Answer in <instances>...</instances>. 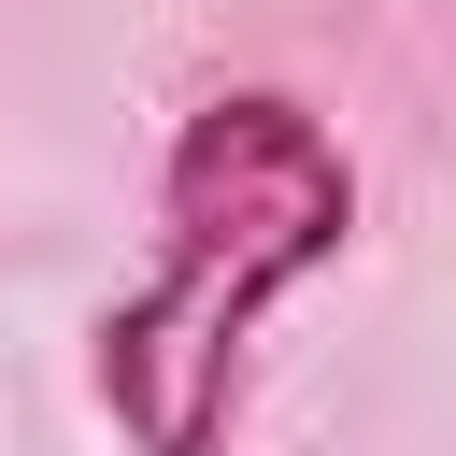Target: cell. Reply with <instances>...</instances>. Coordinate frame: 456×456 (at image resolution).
<instances>
[{
  "instance_id": "6da1fadb",
  "label": "cell",
  "mask_w": 456,
  "mask_h": 456,
  "mask_svg": "<svg viewBox=\"0 0 456 456\" xmlns=\"http://www.w3.org/2000/svg\"><path fill=\"white\" fill-rule=\"evenodd\" d=\"M356 242V157L285 100L228 86L171 128L157 157V271L100 314L86 385L128 456H228L242 428V356L285 285H314Z\"/></svg>"
}]
</instances>
